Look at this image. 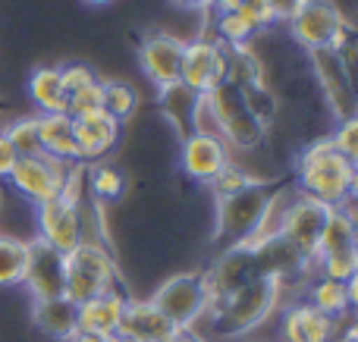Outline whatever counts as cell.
Instances as JSON below:
<instances>
[{"mask_svg": "<svg viewBox=\"0 0 358 342\" xmlns=\"http://www.w3.org/2000/svg\"><path fill=\"white\" fill-rule=\"evenodd\" d=\"M273 10V16H277V22H286V19L292 16V13L299 10V6L305 3V0H267Z\"/></svg>", "mask_w": 358, "mask_h": 342, "instance_id": "cell-39", "label": "cell"}, {"mask_svg": "<svg viewBox=\"0 0 358 342\" xmlns=\"http://www.w3.org/2000/svg\"><path fill=\"white\" fill-rule=\"evenodd\" d=\"M16 161H19V154L13 151V144L6 142L3 132H0V182H6V176H10V170Z\"/></svg>", "mask_w": 358, "mask_h": 342, "instance_id": "cell-38", "label": "cell"}, {"mask_svg": "<svg viewBox=\"0 0 358 342\" xmlns=\"http://www.w3.org/2000/svg\"><path fill=\"white\" fill-rule=\"evenodd\" d=\"M107 342H136V339L126 336V333H113V336H107Z\"/></svg>", "mask_w": 358, "mask_h": 342, "instance_id": "cell-44", "label": "cell"}, {"mask_svg": "<svg viewBox=\"0 0 358 342\" xmlns=\"http://www.w3.org/2000/svg\"><path fill=\"white\" fill-rule=\"evenodd\" d=\"M289 35L302 50H343L355 41V25H349L327 0H305L289 19Z\"/></svg>", "mask_w": 358, "mask_h": 342, "instance_id": "cell-6", "label": "cell"}, {"mask_svg": "<svg viewBox=\"0 0 358 342\" xmlns=\"http://www.w3.org/2000/svg\"><path fill=\"white\" fill-rule=\"evenodd\" d=\"M73 138H76V161L98 163L120 144L123 123L113 119L107 110L82 113V117H73Z\"/></svg>", "mask_w": 358, "mask_h": 342, "instance_id": "cell-15", "label": "cell"}, {"mask_svg": "<svg viewBox=\"0 0 358 342\" xmlns=\"http://www.w3.org/2000/svg\"><path fill=\"white\" fill-rule=\"evenodd\" d=\"M85 186H88V195L94 198V205H101V207L113 205V201H120L129 192V182H126L123 170L107 161L85 163Z\"/></svg>", "mask_w": 358, "mask_h": 342, "instance_id": "cell-26", "label": "cell"}, {"mask_svg": "<svg viewBox=\"0 0 358 342\" xmlns=\"http://www.w3.org/2000/svg\"><path fill=\"white\" fill-rule=\"evenodd\" d=\"M277 318H280V339L277 342H334L352 324V318L330 320L327 314L311 308L305 299L286 302L277 311Z\"/></svg>", "mask_w": 358, "mask_h": 342, "instance_id": "cell-13", "label": "cell"}, {"mask_svg": "<svg viewBox=\"0 0 358 342\" xmlns=\"http://www.w3.org/2000/svg\"><path fill=\"white\" fill-rule=\"evenodd\" d=\"M358 286V276L352 283H336V280H327V276H317L308 289H305L302 299L308 302L311 308H317L321 314H327L330 320H346L352 318V308H355V292Z\"/></svg>", "mask_w": 358, "mask_h": 342, "instance_id": "cell-23", "label": "cell"}, {"mask_svg": "<svg viewBox=\"0 0 358 342\" xmlns=\"http://www.w3.org/2000/svg\"><path fill=\"white\" fill-rule=\"evenodd\" d=\"M94 79H98V75H94V69L88 66V63H66V66H60V82H63V91L66 94L92 85Z\"/></svg>", "mask_w": 358, "mask_h": 342, "instance_id": "cell-37", "label": "cell"}, {"mask_svg": "<svg viewBox=\"0 0 358 342\" xmlns=\"http://www.w3.org/2000/svg\"><path fill=\"white\" fill-rule=\"evenodd\" d=\"M29 98L35 104V113H66L60 66H38L29 75Z\"/></svg>", "mask_w": 358, "mask_h": 342, "instance_id": "cell-25", "label": "cell"}, {"mask_svg": "<svg viewBox=\"0 0 358 342\" xmlns=\"http://www.w3.org/2000/svg\"><path fill=\"white\" fill-rule=\"evenodd\" d=\"M192 132L220 138V126H217V113H214V104H210V91L195 98V107H192Z\"/></svg>", "mask_w": 358, "mask_h": 342, "instance_id": "cell-34", "label": "cell"}, {"mask_svg": "<svg viewBox=\"0 0 358 342\" xmlns=\"http://www.w3.org/2000/svg\"><path fill=\"white\" fill-rule=\"evenodd\" d=\"M76 161H57L50 154H35V157H19L13 163L10 176H6V186L16 198H22L25 205H41V201H50L57 195H63V186H66L69 167Z\"/></svg>", "mask_w": 358, "mask_h": 342, "instance_id": "cell-10", "label": "cell"}, {"mask_svg": "<svg viewBox=\"0 0 358 342\" xmlns=\"http://www.w3.org/2000/svg\"><path fill=\"white\" fill-rule=\"evenodd\" d=\"M236 13L252 25L255 35H261V31H267L271 25H277V16H273V10H271L267 0H242V3L236 6Z\"/></svg>", "mask_w": 358, "mask_h": 342, "instance_id": "cell-35", "label": "cell"}, {"mask_svg": "<svg viewBox=\"0 0 358 342\" xmlns=\"http://www.w3.org/2000/svg\"><path fill=\"white\" fill-rule=\"evenodd\" d=\"M31 327L48 339L69 342L79 333V305H73L66 295L48 302H31Z\"/></svg>", "mask_w": 358, "mask_h": 342, "instance_id": "cell-22", "label": "cell"}, {"mask_svg": "<svg viewBox=\"0 0 358 342\" xmlns=\"http://www.w3.org/2000/svg\"><path fill=\"white\" fill-rule=\"evenodd\" d=\"M19 286L31 295V302H48L60 299L66 289V276H63V255L41 239H29V258H25V274Z\"/></svg>", "mask_w": 358, "mask_h": 342, "instance_id": "cell-14", "label": "cell"}, {"mask_svg": "<svg viewBox=\"0 0 358 342\" xmlns=\"http://www.w3.org/2000/svg\"><path fill=\"white\" fill-rule=\"evenodd\" d=\"M255 176L248 173V167L245 163H239V161H229L227 167L220 170V173L214 176V179L208 182V192L214 195V201H223V198H229V195H236V192H242V188H248V186H255Z\"/></svg>", "mask_w": 358, "mask_h": 342, "instance_id": "cell-31", "label": "cell"}, {"mask_svg": "<svg viewBox=\"0 0 358 342\" xmlns=\"http://www.w3.org/2000/svg\"><path fill=\"white\" fill-rule=\"evenodd\" d=\"M179 82L195 94H208L227 82V47L217 44L210 35H198L185 41Z\"/></svg>", "mask_w": 358, "mask_h": 342, "instance_id": "cell-12", "label": "cell"}, {"mask_svg": "<svg viewBox=\"0 0 358 342\" xmlns=\"http://www.w3.org/2000/svg\"><path fill=\"white\" fill-rule=\"evenodd\" d=\"M292 167H296V182L292 186L305 198H315L327 207H343L349 201H355L358 167L355 161H349L336 151L330 135H317L311 142H305Z\"/></svg>", "mask_w": 358, "mask_h": 342, "instance_id": "cell-2", "label": "cell"}, {"mask_svg": "<svg viewBox=\"0 0 358 342\" xmlns=\"http://www.w3.org/2000/svg\"><path fill=\"white\" fill-rule=\"evenodd\" d=\"M69 342H107V336H94V333H76Z\"/></svg>", "mask_w": 358, "mask_h": 342, "instance_id": "cell-42", "label": "cell"}, {"mask_svg": "<svg viewBox=\"0 0 358 342\" xmlns=\"http://www.w3.org/2000/svg\"><path fill=\"white\" fill-rule=\"evenodd\" d=\"M330 142L336 144V151H340L343 157H349V161H355V163H358V117L334 123Z\"/></svg>", "mask_w": 358, "mask_h": 342, "instance_id": "cell-36", "label": "cell"}, {"mask_svg": "<svg viewBox=\"0 0 358 342\" xmlns=\"http://www.w3.org/2000/svg\"><path fill=\"white\" fill-rule=\"evenodd\" d=\"M173 3L182 10H204V6H210V0H173Z\"/></svg>", "mask_w": 358, "mask_h": 342, "instance_id": "cell-41", "label": "cell"}, {"mask_svg": "<svg viewBox=\"0 0 358 342\" xmlns=\"http://www.w3.org/2000/svg\"><path fill=\"white\" fill-rule=\"evenodd\" d=\"M229 161H233V151L227 148L223 138L192 132V135H185L182 142H179V170H182L192 182L208 186Z\"/></svg>", "mask_w": 358, "mask_h": 342, "instance_id": "cell-17", "label": "cell"}, {"mask_svg": "<svg viewBox=\"0 0 358 342\" xmlns=\"http://www.w3.org/2000/svg\"><path fill=\"white\" fill-rule=\"evenodd\" d=\"M170 342H204V339H198L195 336V330H189V333H179L176 339H170Z\"/></svg>", "mask_w": 358, "mask_h": 342, "instance_id": "cell-43", "label": "cell"}, {"mask_svg": "<svg viewBox=\"0 0 358 342\" xmlns=\"http://www.w3.org/2000/svg\"><path fill=\"white\" fill-rule=\"evenodd\" d=\"M352 44L343 50H315L311 60V79L317 82L324 101H327L334 123L358 117V91H355V73H352Z\"/></svg>", "mask_w": 358, "mask_h": 342, "instance_id": "cell-5", "label": "cell"}, {"mask_svg": "<svg viewBox=\"0 0 358 342\" xmlns=\"http://www.w3.org/2000/svg\"><path fill=\"white\" fill-rule=\"evenodd\" d=\"M210 38H214L217 44H223V47H242V44H252L255 41V29L245 22V19L239 16L236 10L229 13H214V31H210Z\"/></svg>", "mask_w": 358, "mask_h": 342, "instance_id": "cell-29", "label": "cell"}, {"mask_svg": "<svg viewBox=\"0 0 358 342\" xmlns=\"http://www.w3.org/2000/svg\"><path fill=\"white\" fill-rule=\"evenodd\" d=\"M129 295L123 289H110L79 305V333H94V336H113L123 324V308Z\"/></svg>", "mask_w": 358, "mask_h": 342, "instance_id": "cell-21", "label": "cell"}, {"mask_svg": "<svg viewBox=\"0 0 358 342\" xmlns=\"http://www.w3.org/2000/svg\"><path fill=\"white\" fill-rule=\"evenodd\" d=\"M182 47L185 41L170 31H151L145 41L138 44V66L148 75V82L161 91L179 82V69H182Z\"/></svg>", "mask_w": 358, "mask_h": 342, "instance_id": "cell-16", "label": "cell"}, {"mask_svg": "<svg viewBox=\"0 0 358 342\" xmlns=\"http://www.w3.org/2000/svg\"><path fill=\"white\" fill-rule=\"evenodd\" d=\"M296 198H299V188L296 186H273L271 195H267L264 211H261L258 226H255V232L239 245V248H245V251H252V255H255V251L267 248L271 242L283 239L286 217H289L292 201H296Z\"/></svg>", "mask_w": 358, "mask_h": 342, "instance_id": "cell-19", "label": "cell"}, {"mask_svg": "<svg viewBox=\"0 0 358 342\" xmlns=\"http://www.w3.org/2000/svg\"><path fill=\"white\" fill-rule=\"evenodd\" d=\"M63 276H66L63 295L73 305H82L101 292H110V289H123L117 255L101 239H82L76 248H69L63 255Z\"/></svg>", "mask_w": 358, "mask_h": 342, "instance_id": "cell-3", "label": "cell"}, {"mask_svg": "<svg viewBox=\"0 0 358 342\" xmlns=\"http://www.w3.org/2000/svg\"><path fill=\"white\" fill-rule=\"evenodd\" d=\"M327 214H330L327 205H321V201H315V198H305V195H299V198L292 201L289 217H286L283 239L302 258H315L317 242H321V232H324V223H327Z\"/></svg>", "mask_w": 358, "mask_h": 342, "instance_id": "cell-18", "label": "cell"}, {"mask_svg": "<svg viewBox=\"0 0 358 342\" xmlns=\"http://www.w3.org/2000/svg\"><path fill=\"white\" fill-rule=\"evenodd\" d=\"M35 117H38L41 154H50L57 161H76L73 117H66V113H35Z\"/></svg>", "mask_w": 358, "mask_h": 342, "instance_id": "cell-24", "label": "cell"}, {"mask_svg": "<svg viewBox=\"0 0 358 342\" xmlns=\"http://www.w3.org/2000/svg\"><path fill=\"white\" fill-rule=\"evenodd\" d=\"M286 280L273 274H255L233 292H227L214 308L208 311V324L217 336L223 339H242L248 333L261 330L267 320L277 318L283 308Z\"/></svg>", "mask_w": 358, "mask_h": 342, "instance_id": "cell-1", "label": "cell"}, {"mask_svg": "<svg viewBox=\"0 0 358 342\" xmlns=\"http://www.w3.org/2000/svg\"><path fill=\"white\" fill-rule=\"evenodd\" d=\"M315 258L321 276H327V280L352 283L358 276V226L352 201L343 207H330Z\"/></svg>", "mask_w": 358, "mask_h": 342, "instance_id": "cell-4", "label": "cell"}, {"mask_svg": "<svg viewBox=\"0 0 358 342\" xmlns=\"http://www.w3.org/2000/svg\"><path fill=\"white\" fill-rule=\"evenodd\" d=\"M31 230H35V239H41L44 245L66 255L69 248H76L85 239V214H82V205L63 198V195L41 201V205L31 207Z\"/></svg>", "mask_w": 358, "mask_h": 342, "instance_id": "cell-11", "label": "cell"}, {"mask_svg": "<svg viewBox=\"0 0 358 342\" xmlns=\"http://www.w3.org/2000/svg\"><path fill=\"white\" fill-rule=\"evenodd\" d=\"M195 98L198 94L192 91V88H185L182 82H176V85L161 88V91H157L161 113H164V119L173 126L179 142H182L185 135H192V107H195Z\"/></svg>", "mask_w": 358, "mask_h": 342, "instance_id": "cell-27", "label": "cell"}, {"mask_svg": "<svg viewBox=\"0 0 358 342\" xmlns=\"http://www.w3.org/2000/svg\"><path fill=\"white\" fill-rule=\"evenodd\" d=\"M101 88H104V110L110 113L113 119L126 123L129 117H136V110H138V91L129 85V82H120V79L104 82V79H101Z\"/></svg>", "mask_w": 358, "mask_h": 342, "instance_id": "cell-30", "label": "cell"}, {"mask_svg": "<svg viewBox=\"0 0 358 342\" xmlns=\"http://www.w3.org/2000/svg\"><path fill=\"white\" fill-rule=\"evenodd\" d=\"M120 333L132 336L136 342H170L179 336V330L151 305L148 299H126L123 308V324H120Z\"/></svg>", "mask_w": 358, "mask_h": 342, "instance_id": "cell-20", "label": "cell"}, {"mask_svg": "<svg viewBox=\"0 0 358 342\" xmlns=\"http://www.w3.org/2000/svg\"><path fill=\"white\" fill-rule=\"evenodd\" d=\"M92 110H104V88H101V79H94L92 85L79 88V91L66 94V117H82V113Z\"/></svg>", "mask_w": 358, "mask_h": 342, "instance_id": "cell-33", "label": "cell"}, {"mask_svg": "<svg viewBox=\"0 0 358 342\" xmlns=\"http://www.w3.org/2000/svg\"><path fill=\"white\" fill-rule=\"evenodd\" d=\"M3 135L19 157L41 154V138H38V117L35 113H31V117H19V119H13L10 126H3Z\"/></svg>", "mask_w": 358, "mask_h": 342, "instance_id": "cell-32", "label": "cell"}, {"mask_svg": "<svg viewBox=\"0 0 358 342\" xmlns=\"http://www.w3.org/2000/svg\"><path fill=\"white\" fill-rule=\"evenodd\" d=\"M271 182H255V186L242 188V192L229 195L223 201H214V242L220 245V251L239 248L248 236L255 232L261 220V211L267 205L271 195Z\"/></svg>", "mask_w": 358, "mask_h": 342, "instance_id": "cell-9", "label": "cell"}, {"mask_svg": "<svg viewBox=\"0 0 358 342\" xmlns=\"http://www.w3.org/2000/svg\"><path fill=\"white\" fill-rule=\"evenodd\" d=\"M25 258H29V239L0 232V289H13L22 283Z\"/></svg>", "mask_w": 358, "mask_h": 342, "instance_id": "cell-28", "label": "cell"}, {"mask_svg": "<svg viewBox=\"0 0 358 342\" xmlns=\"http://www.w3.org/2000/svg\"><path fill=\"white\" fill-rule=\"evenodd\" d=\"M210 104H214V113H217L220 138L227 142L229 151L248 154V151H258L267 142V126L252 113L242 88L223 82V85H217L210 91Z\"/></svg>", "mask_w": 358, "mask_h": 342, "instance_id": "cell-8", "label": "cell"}, {"mask_svg": "<svg viewBox=\"0 0 358 342\" xmlns=\"http://www.w3.org/2000/svg\"><path fill=\"white\" fill-rule=\"evenodd\" d=\"M85 3H92V6H104V3H110V0H85Z\"/></svg>", "mask_w": 358, "mask_h": 342, "instance_id": "cell-45", "label": "cell"}, {"mask_svg": "<svg viewBox=\"0 0 358 342\" xmlns=\"http://www.w3.org/2000/svg\"><path fill=\"white\" fill-rule=\"evenodd\" d=\"M242 0H210V10L214 13H229V10H236Z\"/></svg>", "mask_w": 358, "mask_h": 342, "instance_id": "cell-40", "label": "cell"}, {"mask_svg": "<svg viewBox=\"0 0 358 342\" xmlns=\"http://www.w3.org/2000/svg\"><path fill=\"white\" fill-rule=\"evenodd\" d=\"M148 302L176 327L179 333H189L208 318V289H204L201 270L173 274L148 295Z\"/></svg>", "mask_w": 358, "mask_h": 342, "instance_id": "cell-7", "label": "cell"}]
</instances>
